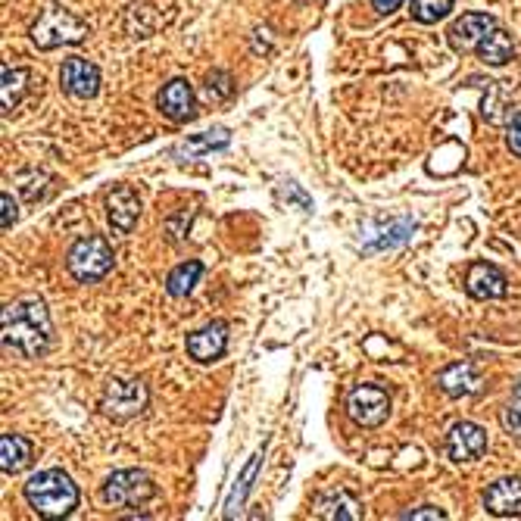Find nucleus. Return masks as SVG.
I'll return each mask as SVG.
<instances>
[{"label": "nucleus", "mask_w": 521, "mask_h": 521, "mask_svg": "<svg viewBox=\"0 0 521 521\" xmlns=\"http://www.w3.org/2000/svg\"><path fill=\"white\" fill-rule=\"evenodd\" d=\"M107 219L113 225V231L119 234H128L138 219H141V197L135 188H128V185H116L110 194H107Z\"/></svg>", "instance_id": "12"}, {"label": "nucleus", "mask_w": 521, "mask_h": 521, "mask_svg": "<svg viewBox=\"0 0 521 521\" xmlns=\"http://www.w3.org/2000/svg\"><path fill=\"white\" fill-rule=\"evenodd\" d=\"M415 231V222L409 216H400V219H390L387 225H378L375 234H369L366 241V253H375V250H394V247H403Z\"/></svg>", "instance_id": "19"}, {"label": "nucleus", "mask_w": 521, "mask_h": 521, "mask_svg": "<svg viewBox=\"0 0 521 521\" xmlns=\"http://www.w3.org/2000/svg\"><path fill=\"white\" fill-rule=\"evenodd\" d=\"M316 515L325 518V521H359L362 518L359 503L350 497L347 490H337V493H328V497H322L319 506H316Z\"/></svg>", "instance_id": "23"}, {"label": "nucleus", "mask_w": 521, "mask_h": 521, "mask_svg": "<svg viewBox=\"0 0 521 521\" xmlns=\"http://www.w3.org/2000/svg\"><path fill=\"white\" fill-rule=\"evenodd\" d=\"M156 107L172 122H191L197 116V97L188 78H172L163 91L156 94Z\"/></svg>", "instance_id": "9"}, {"label": "nucleus", "mask_w": 521, "mask_h": 521, "mask_svg": "<svg viewBox=\"0 0 521 521\" xmlns=\"http://www.w3.org/2000/svg\"><path fill=\"white\" fill-rule=\"evenodd\" d=\"M150 403V390L141 378H110L100 394V409L113 422H128L144 415Z\"/></svg>", "instance_id": "6"}, {"label": "nucleus", "mask_w": 521, "mask_h": 521, "mask_svg": "<svg viewBox=\"0 0 521 521\" xmlns=\"http://www.w3.org/2000/svg\"><path fill=\"white\" fill-rule=\"evenodd\" d=\"M113 263H116V253L103 234L78 238L66 253V269L78 284H97L100 278L110 275Z\"/></svg>", "instance_id": "4"}, {"label": "nucleus", "mask_w": 521, "mask_h": 521, "mask_svg": "<svg viewBox=\"0 0 521 521\" xmlns=\"http://www.w3.org/2000/svg\"><path fill=\"white\" fill-rule=\"evenodd\" d=\"M29 35H32L38 50H57L63 44H82L91 35V29H88L85 19H78L63 4H50L41 10V16L35 19Z\"/></svg>", "instance_id": "3"}, {"label": "nucleus", "mask_w": 521, "mask_h": 521, "mask_svg": "<svg viewBox=\"0 0 521 521\" xmlns=\"http://www.w3.org/2000/svg\"><path fill=\"white\" fill-rule=\"evenodd\" d=\"M0 331H4V347L7 350L19 353L25 359H38L50 347L54 322H50L47 303L41 297H19V300L4 306Z\"/></svg>", "instance_id": "1"}, {"label": "nucleus", "mask_w": 521, "mask_h": 521, "mask_svg": "<svg viewBox=\"0 0 521 521\" xmlns=\"http://www.w3.org/2000/svg\"><path fill=\"white\" fill-rule=\"evenodd\" d=\"M200 275H203L200 259H188V263L175 266L166 278V294L169 297H188L194 291V284L200 281Z\"/></svg>", "instance_id": "24"}, {"label": "nucleus", "mask_w": 521, "mask_h": 521, "mask_svg": "<svg viewBox=\"0 0 521 521\" xmlns=\"http://www.w3.org/2000/svg\"><path fill=\"white\" fill-rule=\"evenodd\" d=\"M278 197H288V200L300 203L303 213H312V200L303 194V188L297 185V181H281V185H278Z\"/></svg>", "instance_id": "27"}, {"label": "nucleus", "mask_w": 521, "mask_h": 521, "mask_svg": "<svg viewBox=\"0 0 521 521\" xmlns=\"http://www.w3.org/2000/svg\"><path fill=\"white\" fill-rule=\"evenodd\" d=\"M437 387L444 390L447 397L459 400V397H468L478 390V375H475V366L472 362H453L444 372L437 375Z\"/></svg>", "instance_id": "18"}, {"label": "nucleus", "mask_w": 521, "mask_h": 521, "mask_svg": "<svg viewBox=\"0 0 521 521\" xmlns=\"http://www.w3.org/2000/svg\"><path fill=\"white\" fill-rule=\"evenodd\" d=\"M506 144L515 156H521V113H515L509 128H506Z\"/></svg>", "instance_id": "30"}, {"label": "nucleus", "mask_w": 521, "mask_h": 521, "mask_svg": "<svg viewBox=\"0 0 521 521\" xmlns=\"http://www.w3.org/2000/svg\"><path fill=\"white\" fill-rule=\"evenodd\" d=\"M25 91H29V69H19L10 63L0 69V103H4V113L19 107Z\"/></svg>", "instance_id": "21"}, {"label": "nucleus", "mask_w": 521, "mask_h": 521, "mask_svg": "<svg viewBox=\"0 0 521 521\" xmlns=\"http://www.w3.org/2000/svg\"><path fill=\"white\" fill-rule=\"evenodd\" d=\"M403 0H372V7L381 13V16H390V13H397L400 10Z\"/></svg>", "instance_id": "32"}, {"label": "nucleus", "mask_w": 521, "mask_h": 521, "mask_svg": "<svg viewBox=\"0 0 521 521\" xmlns=\"http://www.w3.org/2000/svg\"><path fill=\"white\" fill-rule=\"evenodd\" d=\"M500 422H503V428H506L509 434L521 437V403H509V406L503 409V415H500Z\"/></svg>", "instance_id": "28"}, {"label": "nucleus", "mask_w": 521, "mask_h": 521, "mask_svg": "<svg viewBox=\"0 0 521 521\" xmlns=\"http://www.w3.org/2000/svg\"><path fill=\"white\" fill-rule=\"evenodd\" d=\"M347 415L359 428H378L390 415V394L378 384H359L347 397Z\"/></svg>", "instance_id": "7"}, {"label": "nucleus", "mask_w": 521, "mask_h": 521, "mask_svg": "<svg viewBox=\"0 0 521 521\" xmlns=\"http://www.w3.org/2000/svg\"><path fill=\"white\" fill-rule=\"evenodd\" d=\"M100 497L113 509H138L156 497V484L141 468H119L100 487Z\"/></svg>", "instance_id": "5"}, {"label": "nucleus", "mask_w": 521, "mask_h": 521, "mask_svg": "<svg viewBox=\"0 0 521 521\" xmlns=\"http://www.w3.org/2000/svg\"><path fill=\"white\" fill-rule=\"evenodd\" d=\"M0 206H4V231H10L16 225V203H13V194L4 191V197H0Z\"/></svg>", "instance_id": "31"}, {"label": "nucleus", "mask_w": 521, "mask_h": 521, "mask_svg": "<svg viewBox=\"0 0 521 521\" xmlns=\"http://www.w3.org/2000/svg\"><path fill=\"white\" fill-rule=\"evenodd\" d=\"M60 85L75 100H91L100 91V69L85 57H69L60 69Z\"/></svg>", "instance_id": "8"}, {"label": "nucleus", "mask_w": 521, "mask_h": 521, "mask_svg": "<svg viewBox=\"0 0 521 521\" xmlns=\"http://www.w3.org/2000/svg\"><path fill=\"white\" fill-rule=\"evenodd\" d=\"M475 50H478V60L484 66H506L509 60H515V44H512L509 32H503V29L487 32Z\"/></svg>", "instance_id": "20"}, {"label": "nucleus", "mask_w": 521, "mask_h": 521, "mask_svg": "<svg viewBox=\"0 0 521 521\" xmlns=\"http://www.w3.org/2000/svg\"><path fill=\"white\" fill-rule=\"evenodd\" d=\"M263 456H266V447H259V450L250 456L241 481L234 484V490L228 493V500H225V518H234V515L241 512V506H244V500H247V493L253 490V481H256V475H259V465H263Z\"/></svg>", "instance_id": "22"}, {"label": "nucleus", "mask_w": 521, "mask_h": 521, "mask_svg": "<svg viewBox=\"0 0 521 521\" xmlns=\"http://www.w3.org/2000/svg\"><path fill=\"white\" fill-rule=\"evenodd\" d=\"M231 94H234V82H231V75H228L225 69L210 72V78H206V97L216 100V103H222V100H228Z\"/></svg>", "instance_id": "26"}, {"label": "nucleus", "mask_w": 521, "mask_h": 521, "mask_svg": "<svg viewBox=\"0 0 521 521\" xmlns=\"http://www.w3.org/2000/svg\"><path fill=\"white\" fill-rule=\"evenodd\" d=\"M456 0H409V13L415 22H422V25H434L444 19L450 10H453Z\"/></svg>", "instance_id": "25"}, {"label": "nucleus", "mask_w": 521, "mask_h": 521, "mask_svg": "<svg viewBox=\"0 0 521 521\" xmlns=\"http://www.w3.org/2000/svg\"><path fill=\"white\" fill-rule=\"evenodd\" d=\"M25 503L38 518H69L78 509V487L63 468H44L25 484Z\"/></svg>", "instance_id": "2"}, {"label": "nucleus", "mask_w": 521, "mask_h": 521, "mask_svg": "<svg viewBox=\"0 0 521 521\" xmlns=\"http://www.w3.org/2000/svg\"><path fill=\"white\" fill-rule=\"evenodd\" d=\"M487 453V431L475 422H456L447 431V456L453 462H475Z\"/></svg>", "instance_id": "10"}, {"label": "nucleus", "mask_w": 521, "mask_h": 521, "mask_svg": "<svg viewBox=\"0 0 521 521\" xmlns=\"http://www.w3.org/2000/svg\"><path fill=\"white\" fill-rule=\"evenodd\" d=\"M231 144V132L228 128H213V132H203V135H194L188 141H181L172 147V156L181 163H188V160H197V156H206V153H213V150H225Z\"/></svg>", "instance_id": "17"}, {"label": "nucleus", "mask_w": 521, "mask_h": 521, "mask_svg": "<svg viewBox=\"0 0 521 521\" xmlns=\"http://www.w3.org/2000/svg\"><path fill=\"white\" fill-rule=\"evenodd\" d=\"M188 356L194 362H216L225 356L228 350V325L225 322H210L197 328L194 334H188Z\"/></svg>", "instance_id": "13"}, {"label": "nucleus", "mask_w": 521, "mask_h": 521, "mask_svg": "<svg viewBox=\"0 0 521 521\" xmlns=\"http://www.w3.org/2000/svg\"><path fill=\"white\" fill-rule=\"evenodd\" d=\"M35 459V447L29 437L22 434H4L0 437V468L4 475H19L32 465Z\"/></svg>", "instance_id": "16"}, {"label": "nucleus", "mask_w": 521, "mask_h": 521, "mask_svg": "<svg viewBox=\"0 0 521 521\" xmlns=\"http://www.w3.org/2000/svg\"><path fill=\"white\" fill-rule=\"evenodd\" d=\"M406 521H444L447 512L437 509V506H422V509H412V512H403Z\"/></svg>", "instance_id": "29"}, {"label": "nucleus", "mask_w": 521, "mask_h": 521, "mask_svg": "<svg viewBox=\"0 0 521 521\" xmlns=\"http://www.w3.org/2000/svg\"><path fill=\"white\" fill-rule=\"evenodd\" d=\"M465 291L475 300H500L509 291V281L493 263H472L465 275Z\"/></svg>", "instance_id": "14"}, {"label": "nucleus", "mask_w": 521, "mask_h": 521, "mask_svg": "<svg viewBox=\"0 0 521 521\" xmlns=\"http://www.w3.org/2000/svg\"><path fill=\"white\" fill-rule=\"evenodd\" d=\"M484 509L497 518L521 515V478H500L484 490Z\"/></svg>", "instance_id": "15"}, {"label": "nucleus", "mask_w": 521, "mask_h": 521, "mask_svg": "<svg viewBox=\"0 0 521 521\" xmlns=\"http://www.w3.org/2000/svg\"><path fill=\"white\" fill-rule=\"evenodd\" d=\"M493 29H497V19H493L490 13H462L447 29V41L456 54H465V50L478 47L481 38Z\"/></svg>", "instance_id": "11"}]
</instances>
